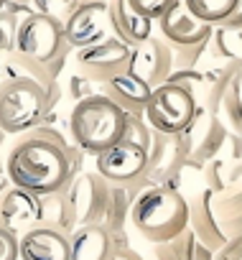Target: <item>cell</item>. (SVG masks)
Listing matches in <instances>:
<instances>
[{"label":"cell","instance_id":"1","mask_svg":"<svg viewBox=\"0 0 242 260\" xmlns=\"http://www.w3.org/2000/svg\"><path fill=\"white\" fill-rule=\"evenodd\" d=\"M6 174L11 184H16V189L31 194H49L66 181L69 153L54 136H31L11 148Z\"/></svg>","mask_w":242,"mask_h":260},{"label":"cell","instance_id":"2","mask_svg":"<svg viewBox=\"0 0 242 260\" xmlns=\"http://www.w3.org/2000/svg\"><path fill=\"white\" fill-rule=\"evenodd\" d=\"M128 120L130 115L123 107H117L107 94H92L74 105L69 127L72 138L82 151L99 156L125 138Z\"/></svg>","mask_w":242,"mask_h":260},{"label":"cell","instance_id":"3","mask_svg":"<svg viewBox=\"0 0 242 260\" xmlns=\"http://www.w3.org/2000/svg\"><path fill=\"white\" fill-rule=\"evenodd\" d=\"M133 227L151 242H171L176 240L189 224V207L181 194L151 186L146 189L130 209Z\"/></svg>","mask_w":242,"mask_h":260},{"label":"cell","instance_id":"4","mask_svg":"<svg viewBox=\"0 0 242 260\" xmlns=\"http://www.w3.org/2000/svg\"><path fill=\"white\" fill-rule=\"evenodd\" d=\"M49 107V94L39 79L16 77L0 84V130L26 133L41 122Z\"/></svg>","mask_w":242,"mask_h":260},{"label":"cell","instance_id":"5","mask_svg":"<svg viewBox=\"0 0 242 260\" xmlns=\"http://www.w3.org/2000/svg\"><path fill=\"white\" fill-rule=\"evenodd\" d=\"M72 49L64 39V23L41 13H31L21 21L13 41L16 56L33 61V64H54L56 59L64 56V51Z\"/></svg>","mask_w":242,"mask_h":260},{"label":"cell","instance_id":"6","mask_svg":"<svg viewBox=\"0 0 242 260\" xmlns=\"http://www.w3.org/2000/svg\"><path fill=\"white\" fill-rule=\"evenodd\" d=\"M196 115V102L191 97L189 89L179 87V84H161L153 89L148 107H146V117L151 122V127H156L163 136H179L194 122Z\"/></svg>","mask_w":242,"mask_h":260},{"label":"cell","instance_id":"7","mask_svg":"<svg viewBox=\"0 0 242 260\" xmlns=\"http://www.w3.org/2000/svg\"><path fill=\"white\" fill-rule=\"evenodd\" d=\"M64 39L72 49L82 51L110 39V11L102 0H74L64 16Z\"/></svg>","mask_w":242,"mask_h":260},{"label":"cell","instance_id":"8","mask_svg":"<svg viewBox=\"0 0 242 260\" xmlns=\"http://www.w3.org/2000/svg\"><path fill=\"white\" fill-rule=\"evenodd\" d=\"M130 54H133L130 46H125L123 41H117L115 36H110L107 41H102L97 46H89V49L77 51V69L89 82L107 84L112 77L128 72Z\"/></svg>","mask_w":242,"mask_h":260},{"label":"cell","instance_id":"9","mask_svg":"<svg viewBox=\"0 0 242 260\" xmlns=\"http://www.w3.org/2000/svg\"><path fill=\"white\" fill-rule=\"evenodd\" d=\"M148 151L133 141H120L97 156V171L107 181L130 184L148 171Z\"/></svg>","mask_w":242,"mask_h":260},{"label":"cell","instance_id":"10","mask_svg":"<svg viewBox=\"0 0 242 260\" xmlns=\"http://www.w3.org/2000/svg\"><path fill=\"white\" fill-rule=\"evenodd\" d=\"M158 28H161V39L174 49L206 44L214 34V26H206L199 18H194L189 13V8L184 6V0H176V3L158 18Z\"/></svg>","mask_w":242,"mask_h":260},{"label":"cell","instance_id":"11","mask_svg":"<svg viewBox=\"0 0 242 260\" xmlns=\"http://www.w3.org/2000/svg\"><path fill=\"white\" fill-rule=\"evenodd\" d=\"M174 54L168 49V44L163 39H148L146 44H141L138 49H133L130 54V67L128 72L141 77L146 84H151L153 89L168 82V69H171Z\"/></svg>","mask_w":242,"mask_h":260},{"label":"cell","instance_id":"12","mask_svg":"<svg viewBox=\"0 0 242 260\" xmlns=\"http://www.w3.org/2000/svg\"><path fill=\"white\" fill-rule=\"evenodd\" d=\"M107 11H110V28L117 41H123L130 49H138L151 39L153 21L135 13L128 0H107Z\"/></svg>","mask_w":242,"mask_h":260},{"label":"cell","instance_id":"13","mask_svg":"<svg viewBox=\"0 0 242 260\" xmlns=\"http://www.w3.org/2000/svg\"><path fill=\"white\" fill-rule=\"evenodd\" d=\"M21 257L23 260H69L72 247L61 232L51 227H33L21 237Z\"/></svg>","mask_w":242,"mask_h":260},{"label":"cell","instance_id":"14","mask_svg":"<svg viewBox=\"0 0 242 260\" xmlns=\"http://www.w3.org/2000/svg\"><path fill=\"white\" fill-rule=\"evenodd\" d=\"M105 94L117 105V107H123L128 115H141L146 112L148 107V100L153 94V87L146 84L141 77L130 74V72H123V74H117L112 77L107 84H105Z\"/></svg>","mask_w":242,"mask_h":260},{"label":"cell","instance_id":"15","mask_svg":"<svg viewBox=\"0 0 242 260\" xmlns=\"http://www.w3.org/2000/svg\"><path fill=\"white\" fill-rule=\"evenodd\" d=\"M41 207L36 194L23 191V189H13L11 194H6L0 199V222L8 230H16L21 224H28L33 219H39Z\"/></svg>","mask_w":242,"mask_h":260},{"label":"cell","instance_id":"16","mask_svg":"<svg viewBox=\"0 0 242 260\" xmlns=\"http://www.w3.org/2000/svg\"><path fill=\"white\" fill-rule=\"evenodd\" d=\"M69 247H72L69 260H110V235L97 224L79 227L72 235Z\"/></svg>","mask_w":242,"mask_h":260},{"label":"cell","instance_id":"17","mask_svg":"<svg viewBox=\"0 0 242 260\" xmlns=\"http://www.w3.org/2000/svg\"><path fill=\"white\" fill-rule=\"evenodd\" d=\"M184 6L201 23L222 26L227 18H232L242 8V0H184Z\"/></svg>","mask_w":242,"mask_h":260},{"label":"cell","instance_id":"18","mask_svg":"<svg viewBox=\"0 0 242 260\" xmlns=\"http://www.w3.org/2000/svg\"><path fill=\"white\" fill-rule=\"evenodd\" d=\"M174 3H176V0H128V6L135 13H141V16L151 18V21H158Z\"/></svg>","mask_w":242,"mask_h":260},{"label":"cell","instance_id":"19","mask_svg":"<svg viewBox=\"0 0 242 260\" xmlns=\"http://www.w3.org/2000/svg\"><path fill=\"white\" fill-rule=\"evenodd\" d=\"M72 6H74V0H31L33 13H41V16H49L56 21H64V16L69 13Z\"/></svg>","mask_w":242,"mask_h":260},{"label":"cell","instance_id":"20","mask_svg":"<svg viewBox=\"0 0 242 260\" xmlns=\"http://www.w3.org/2000/svg\"><path fill=\"white\" fill-rule=\"evenodd\" d=\"M21 255V240H16L13 230L0 227V260H16Z\"/></svg>","mask_w":242,"mask_h":260},{"label":"cell","instance_id":"21","mask_svg":"<svg viewBox=\"0 0 242 260\" xmlns=\"http://www.w3.org/2000/svg\"><path fill=\"white\" fill-rule=\"evenodd\" d=\"M209 44V41H206ZM206 44H196V46H186V49H176V61L181 64V67H191L199 56H201V51H204V46Z\"/></svg>","mask_w":242,"mask_h":260},{"label":"cell","instance_id":"22","mask_svg":"<svg viewBox=\"0 0 242 260\" xmlns=\"http://www.w3.org/2000/svg\"><path fill=\"white\" fill-rule=\"evenodd\" d=\"M6 3H8V0H0V13H3V8H6Z\"/></svg>","mask_w":242,"mask_h":260},{"label":"cell","instance_id":"23","mask_svg":"<svg viewBox=\"0 0 242 260\" xmlns=\"http://www.w3.org/2000/svg\"><path fill=\"white\" fill-rule=\"evenodd\" d=\"M3 41H6V39H3V31H0V46H3Z\"/></svg>","mask_w":242,"mask_h":260},{"label":"cell","instance_id":"24","mask_svg":"<svg viewBox=\"0 0 242 260\" xmlns=\"http://www.w3.org/2000/svg\"><path fill=\"white\" fill-rule=\"evenodd\" d=\"M0 189H3V179H0Z\"/></svg>","mask_w":242,"mask_h":260}]
</instances>
